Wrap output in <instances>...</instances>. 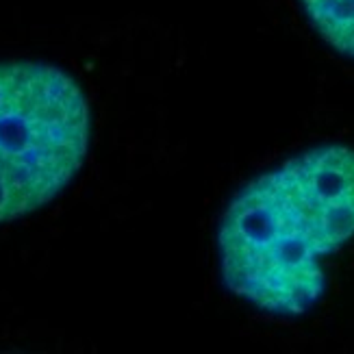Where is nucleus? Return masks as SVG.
I'll list each match as a JSON object with an SVG mask.
<instances>
[{"mask_svg":"<svg viewBox=\"0 0 354 354\" xmlns=\"http://www.w3.org/2000/svg\"><path fill=\"white\" fill-rule=\"evenodd\" d=\"M354 239V148L322 144L261 172L218 230L226 289L254 309L300 317L326 294V259Z\"/></svg>","mask_w":354,"mask_h":354,"instance_id":"nucleus-1","label":"nucleus"},{"mask_svg":"<svg viewBox=\"0 0 354 354\" xmlns=\"http://www.w3.org/2000/svg\"><path fill=\"white\" fill-rule=\"evenodd\" d=\"M89 135L87 98L68 72L0 64V224L53 203L83 167Z\"/></svg>","mask_w":354,"mask_h":354,"instance_id":"nucleus-2","label":"nucleus"},{"mask_svg":"<svg viewBox=\"0 0 354 354\" xmlns=\"http://www.w3.org/2000/svg\"><path fill=\"white\" fill-rule=\"evenodd\" d=\"M300 5L319 37L354 59V0H300Z\"/></svg>","mask_w":354,"mask_h":354,"instance_id":"nucleus-3","label":"nucleus"}]
</instances>
